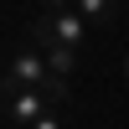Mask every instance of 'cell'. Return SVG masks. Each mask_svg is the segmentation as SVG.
I'll return each instance as SVG.
<instances>
[{
  "label": "cell",
  "mask_w": 129,
  "mask_h": 129,
  "mask_svg": "<svg viewBox=\"0 0 129 129\" xmlns=\"http://www.w3.org/2000/svg\"><path fill=\"white\" fill-rule=\"evenodd\" d=\"M36 41H52V47L78 52L83 41H88V21L72 10V0H57V5L41 10V21H36Z\"/></svg>",
  "instance_id": "6da1fadb"
},
{
  "label": "cell",
  "mask_w": 129,
  "mask_h": 129,
  "mask_svg": "<svg viewBox=\"0 0 129 129\" xmlns=\"http://www.w3.org/2000/svg\"><path fill=\"white\" fill-rule=\"evenodd\" d=\"M0 103H5V119L21 124V129H31L36 119L52 114V93H10V98H0Z\"/></svg>",
  "instance_id": "7a4b0ae2"
},
{
  "label": "cell",
  "mask_w": 129,
  "mask_h": 129,
  "mask_svg": "<svg viewBox=\"0 0 129 129\" xmlns=\"http://www.w3.org/2000/svg\"><path fill=\"white\" fill-rule=\"evenodd\" d=\"M36 47H41V57H47L52 78H62V83H67L72 72H78V52H67V47H52V41H36Z\"/></svg>",
  "instance_id": "3957f363"
},
{
  "label": "cell",
  "mask_w": 129,
  "mask_h": 129,
  "mask_svg": "<svg viewBox=\"0 0 129 129\" xmlns=\"http://www.w3.org/2000/svg\"><path fill=\"white\" fill-rule=\"evenodd\" d=\"M72 10H78L88 26H93V21H109V16H114V5H109V0H72Z\"/></svg>",
  "instance_id": "277c9868"
},
{
  "label": "cell",
  "mask_w": 129,
  "mask_h": 129,
  "mask_svg": "<svg viewBox=\"0 0 129 129\" xmlns=\"http://www.w3.org/2000/svg\"><path fill=\"white\" fill-rule=\"evenodd\" d=\"M31 129H67V124H62V114H57V109H52V114H47V119H36V124H31Z\"/></svg>",
  "instance_id": "5b68a950"
},
{
  "label": "cell",
  "mask_w": 129,
  "mask_h": 129,
  "mask_svg": "<svg viewBox=\"0 0 129 129\" xmlns=\"http://www.w3.org/2000/svg\"><path fill=\"white\" fill-rule=\"evenodd\" d=\"M124 78H129V57H124Z\"/></svg>",
  "instance_id": "8992f818"
}]
</instances>
